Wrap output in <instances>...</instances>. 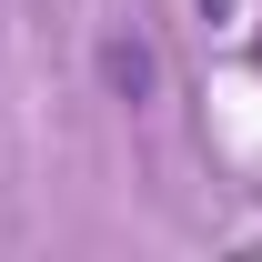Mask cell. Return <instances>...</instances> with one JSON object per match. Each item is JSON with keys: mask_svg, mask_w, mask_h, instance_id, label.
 <instances>
[{"mask_svg": "<svg viewBox=\"0 0 262 262\" xmlns=\"http://www.w3.org/2000/svg\"><path fill=\"white\" fill-rule=\"evenodd\" d=\"M212 10H222V0H212Z\"/></svg>", "mask_w": 262, "mask_h": 262, "instance_id": "obj_1", "label": "cell"}]
</instances>
